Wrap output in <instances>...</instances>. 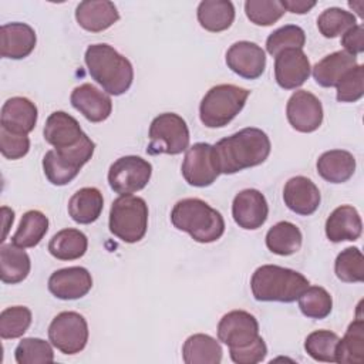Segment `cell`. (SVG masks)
Segmentation results:
<instances>
[{
  "instance_id": "11",
  "label": "cell",
  "mask_w": 364,
  "mask_h": 364,
  "mask_svg": "<svg viewBox=\"0 0 364 364\" xmlns=\"http://www.w3.org/2000/svg\"><path fill=\"white\" fill-rule=\"evenodd\" d=\"M219 173L213 145L198 142L186 149L182 162V175L189 185L198 188L209 186L216 181Z\"/></svg>"
},
{
  "instance_id": "3",
  "label": "cell",
  "mask_w": 364,
  "mask_h": 364,
  "mask_svg": "<svg viewBox=\"0 0 364 364\" xmlns=\"http://www.w3.org/2000/svg\"><path fill=\"white\" fill-rule=\"evenodd\" d=\"M171 222L199 243H212L220 239L225 232V220L220 212L198 198L176 202L171 212Z\"/></svg>"
},
{
  "instance_id": "29",
  "label": "cell",
  "mask_w": 364,
  "mask_h": 364,
  "mask_svg": "<svg viewBox=\"0 0 364 364\" xmlns=\"http://www.w3.org/2000/svg\"><path fill=\"white\" fill-rule=\"evenodd\" d=\"M222 353L219 341L202 333L188 337L182 347V357L186 364H219Z\"/></svg>"
},
{
  "instance_id": "25",
  "label": "cell",
  "mask_w": 364,
  "mask_h": 364,
  "mask_svg": "<svg viewBox=\"0 0 364 364\" xmlns=\"http://www.w3.org/2000/svg\"><path fill=\"white\" fill-rule=\"evenodd\" d=\"M357 65L358 64L355 55L344 50L334 51L326 55L313 67V77L321 87H336L338 81Z\"/></svg>"
},
{
  "instance_id": "8",
  "label": "cell",
  "mask_w": 364,
  "mask_h": 364,
  "mask_svg": "<svg viewBox=\"0 0 364 364\" xmlns=\"http://www.w3.org/2000/svg\"><path fill=\"white\" fill-rule=\"evenodd\" d=\"M188 146L189 129L182 117L175 112H164L152 119L149 125L148 154L178 155L186 151Z\"/></svg>"
},
{
  "instance_id": "17",
  "label": "cell",
  "mask_w": 364,
  "mask_h": 364,
  "mask_svg": "<svg viewBox=\"0 0 364 364\" xmlns=\"http://www.w3.org/2000/svg\"><path fill=\"white\" fill-rule=\"evenodd\" d=\"M91 273L81 266L55 270L48 279V290L61 300L81 299L91 290Z\"/></svg>"
},
{
  "instance_id": "18",
  "label": "cell",
  "mask_w": 364,
  "mask_h": 364,
  "mask_svg": "<svg viewBox=\"0 0 364 364\" xmlns=\"http://www.w3.org/2000/svg\"><path fill=\"white\" fill-rule=\"evenodd\" d=\"M44 139L54 149H67L78 145L87 136L78 121L64 111H55L48 115L44 125Z\"/></svg>"
},
{
  "instance_id": "35",
  "label": "cell",
  "mask_w": 364,
  "mask_h": 364,
  "mask_svg": "<svg viewBox=\"0 0 364 364\" xmlns=\"http://www.w3.org/2000/svg\"><path fill=\"white\" fill-rule=\"evenodd\" d=\"M340 337L330 330H316L306 337L304 350L316 361L336 363V350Z\"/></svg>"
},
{
  "instance_id": "30",
  "label": "cell",
  "mask_w": 364,
  "mask_h": 364,
  "mask_svg": "<svg viewBox=\"0 0 364 364\" xmlns=\"http://www.w3.org/2000/svg\"><path fill=\"white\" fill-rule=\"evenodd\" d=\"M199 24L212 33L228 30L235 20V7L228 0H205L198 6Z\"/></svg>"
},
{
  "instance_id": "36",
  "label": "cell",
  "mask_w": 364,
  "mask_h": 364,
  "mask_svg": "<svg viewBox=\"0 0 364 364\" xmlns=\"http://www.w3.org/2000/svg\"><path fill=\"white\" fill-rule=\"evenodd\" d=\"M299 307L309 318H326L333 309L330 293L320 286H309L299 297Z\"/></svg>"
},
{
  "instance_id": "6",
  "label": "cell",
  "mask_w": 364,
  "mask_h": 364,
  "mask_svg": "<svg viewBox=\"0 0 364 364\" xmlns=\"http://www.w3.org/2000/svg\"><path fill=\"white\" fill-rule=\"evenodd\" d=\"M148 228V205L134 195H121L109 210V230L125 243L139 242Z\"/></svg>"
},
{
  "instance_id": "4",
  "label": "cell",
  "mask_w": 364,
  "mask_h": 364,
  "mask_svg": "<svg viewBox=\"0 0 364 364\" xmlns=\"http://www.w3.org/2000/svg\"><path fill=\"white\" fill-rule=\"evenodd\" d=\"M309 284L301 273L276 264L257 267L250 279V289L257 301L291 303L299 300Z\"/></svg>"
},
{
  "instance_id": "46",
  "label": "cell",
  "mask_w": 364,
  "mask_h": 364,
  "mask_svg": "<svg viewBox=\"0 0 364 364\" xmlns=\"http://www.w3.org/2000/svg\"><path fill=\"white\" fill-rule=\"evenodd\" d=\"M341 46L344 51L357 55L364 51V27L363 24H355L347 30L341 37Z\"/></svg>"
},
{
  "instance_id": "47",
  "label": "cell",
  "mask_w": 364,
  "mask_h": 364,
  "mask_svg": "<svg viewBox=\"0 0 364 364\" xmlns=\"http://www.w3.org/2000/svg\"><path fill=\"white\" fill-rule=\"evenodd\" d=\"M280 4H282V7L286 11H290V13H294V14H304V13L310 11L316 6V1H309V0H282Z\"/></svg>"
},
{
  "instance_id": "48",
  "label": "cell",
  "mask_w": 364,
  "mask_h": 364,
  "mask_svg": "<svg viewBox=\"0 0 364 364\" xmlns=\"http://www.w3.org/2000/svg\"><path fill=\"white\" fill-rule=\"evenodd\" d=\"M1 213H3V219H4V233H3V239H1V242H3L6 239L7 232H9L10 223H13V220H14V212L11 209H9L7 206H3Z\"/></svg>"
},
{
  "instance_id": "45",
  "label": "cell",
  "mask_w": 364,
  "mask_h": 364,
  "mask_svg": "<svg viewBox=\"0 0 364 364\" xmlns=\"http://www.w3.org/2000/svg\"><path fill=\"white\" fill-rule=\"evenodd\" d=\"M229 354L236 364H256L264 360L267 347L264 340L259 336L253 343L240 348H229Z\"/></svg>"
},
{
  "instance_id": "32",
  "label": "cell",
  "mask_w": 364,
  "mask_h": 364,
  "mask_svg": "<svg viewBox=\"0 0 364 364\" xmlns=\"http://www.w3.org/2000/svg\"><path fill=\"white\" fill-rule=\"evenodd\" d=\"M336 363L363 364L364 363V320L358 314L350 323L344 337L338 340L336 350Z\"/></svg>"
},
{
  "instance_id": "2",
  "label": "cell",
  "mask_w": 364,
  "mask_h": 364,
  "mask_svg": "<svg viewBox=\"0 0 364 364\" xmlns=\"http://www.w3.org/2000/svg\"><path fill=\"white\" fill-rule=\"evenodd\" d=\"M84 60L91 78L108 94L121 95L129 90L134 80L132 64L109 44H91Z\"/></svg>"
},
{
  "instance_id": "5",
  "label": "cell",
  "mask_w": 364,
  "mask_h": 364,
  "mask_svg": "<svg viewBox=\"0 0 364 364\" xmlns=\"http://www.w3.org/2000/svg\"><path fill=\"white\" fill-rule=\"evenodd\" d=\"M249 94V90L233 84H219L212 87L199 105L202 124L208 128L228 125L243 109Z\"/></svg>"
},
{
  "instance_id": "41",
  "label": "cell",
  "mask_w": 364,
  "mask_h": 364,
  "mask_svg": "<svg viewBox=\"0 0 364 364\" xmlns=\"http://www.w3.org/2000/svg\"><path fill=\"white\" fill-rule=\"evenodd\" d=\"M306 43V33L296 24H287L274 30L266 40V50L276 57L279 53L289 48H303Z\"/></svg>"
},
{
  "instance_id": "9",
  "label": "cell",
  "mask_w": 364,
  "mask_h": 364,
  "mask_svg": "<svg viewBox=\"0 0 364 364\" xmlns=\"http://www.w3.org/2000/svg\"><path fill=\"white\" fill-rule=\"evenodd\" d=\"M87 320L77 311H61L48 326L51 344L63 354H77L88 341Z\"/></svg>"
},
{
  "instance_id": "44",
  "label": "cell",
  "mask_w": 364,
  "mask_h": 364,
  "mask_svg": "<svg viewBox=\"0 0 364 364\" xmlns=\"http://www.w3.org/2000/svg\"><path fill=\"white\" fill-rule=\"evenodd\" d=\"M30 149V139L27 135L9 132L0 127V151L7 159H20L27 155Z\"/></svg>"
},
{
  "instance_id": "38",
  "label": "cell",
  "mask_w": 364,
  "mask_h": 364,
  "mask_svg": "<svg viewBox=\"0 0 364 364\" xmlns=\"http://www.w3.org/2000/svg\"><path fill=\"white\" fill-rule=\"evenodd\" d=\"M355 24V16L340 7L326 9L317 18V28L326 38L338 37Z\"/></svg>"
},
{
  "instance_id": "42",
  "label": "cell",
  "mask_w": 364,
  "mask_h": 364,
  "mask_svg": "<svg viewBox=\"0 0 364 364\" xmlns=\"http://www.w3.org/2000/svg\"><path fill=\"white\" fill-rule=\"evenodd\" d=\"M245 13L256 26H272L283 17L286 10L279 0H247Z\"/></svg>"
},
{
  "instance_id": "16",
  "label": "cell",
  "mask_w": 364,
  "mask_h": 364,
  "mask_svg": "<svg viewBox=\"0 0 364 364\" xmlns=\"http://www.w3.org/2000/svg\"><path fill=\"white\" fill-rule=\"evenodd\" d=\"M269 206L264 195L257 189L240 191L232 203V216L242 229H259L267 219Z\"/></svg>"
},
{
  "instance_id": "20",
  "label": "cell",
  "mask_w": 364,
  "mask_h": 364,
  "mask_svg": "<svg viewBox=\"0 0 364 364\" xmlns=\"http://www.w3.org/2000/svg\"><path fill=\"white\" fill-rule=\"evenodd\" d=\"M70 101L71 105L91 122L105 121L112 111V101L109 95L88 82L75 87L71 92Z\"/></svg>"
},
{
  "instance_id": "27",
  "label": "cell",
  "mask_w": 364,
  "mask_h": 364,
  "mask_svg": "<svg viewBox=\"0 0 364 364\" xmlns=\"http://www.w3.org/2000/svg\"><path fill=\"white\" fill-rule=\"evenodd\" d=\"M104 208L102 193L97 188H81L68 200V215L80 225L95 222Z\"/></svg>"
},
{
  "instance_id": "33",
  "label": "cell",
  "mask_w": 364,
  "mask_h": 364,
  "mask_svg": "<svg viewBox=\"0 0 364 364\" xmlns=\"http://www.w3.org/2000/svg\"><path fill=\"white\" fill-rule=\"evenodd\" d=\"M303 236L300 229L287 220H282L272 226L266 233L267 249L279 256H290L300 250Z\"/></svg>"
},
{
  "instance_id": "13",
  "label": "cell",
  "mask_w": 364,
  "mask_h": 364,
  "mask_svg": "<svg viewBox=\"0 0 364 364\" xmlns=\"http://www.w3.org/2000/svg\"><path fill=\"white\" fill-rule=\"evenodd\" d=\"M286 114L290 125L299 132H313L323 122L320 100L306 90H299L291 94L287 101Z\"/></svg>"
},
{
  "instance_id": "15",
  "label": "cell",
  "mask_w": 364,
  "mask_h": 364,
  "mask_svg": "<svg viewBox=\"0 0 364 364\" xmlns=\"http://www.w3.org/2000/svg\"><path fill=\"white\" fill-rule=\"evenodd\" d=\"M311 73L310 61L300 48H289L274 57V78L279 87L296 90L306 82Z\"/></svg>"
},
{
  "instance_id": "7",
  "label": "cell",
  "mask_w": 364,
  "mask_h": 364,
  "mask_svg": "<svg viewBox=\"0 0 364 364\" xmlns=\"http://www.w3.org/2000/svg\"><path fill=\"white\" fill-rule=\"evenodd\" d=\"M95 144L85 136L82 142L67 149H50L43 158L44 175L55 186H63L71 182L80 169L91 159Z\"/></svg>"
},
{
  "instance_id": "40",
  "label": "cell",
  "mask_w": 364,
  "mask_h": 364,
  "mask_svg": "<svg viewBox=\"0 0 364 364\" xmlns=\"http://www.w3.org/2000/svg\"><path fill=\"white\" fill-rule=\"evenodd\" d=\"M14 358L17 364H47L54 361V351L48 341L28 337L17 344Z\"/></svg>"
},
{
  "instance_id": "43",
  "label": "cell",
  "mask_w": 364,
  "mask_h": 364,
  "mask_svg": "<svg viewBox=\"0 0 364 364\" xmlns=\"http://www.w3.org/2000/svg\"><path fill=\"white\" fill-rule=\"evenodd\" d=\"M338 102H355L364 94V67L357 65L336 85Z\"/></svg>"
},
{
  "instance_id": "26",
  "label": "cell",
  "mask_w": 364,
  "mask_h": 364,
  "mask_svg": "<svg viewBox=\"0 0 364 364\" xmlns=\"http://www.w3.org/2000/svg\"><path fill=\"white\" fill-rule=\"evenodd\" d=\"M318 175L330 183L347 182L355 171V158L344 149H331L317 159Z\"/></svg>"
},
{
  "instance_id": "23",
  "label": "cell",
  "mask_w": 364,
  "mask_h": 364,
  "mask_svg": "<svg viewBox=\"0 0 364 364\" xmlns=\"http://www.w3.org/2000/svg\"><path fill=\"white\" fill-rule=\"evenodd\" d=\"M119 18V13L112 1L85 0L75 9L77 23L87 31L100 33L109 28Z\"/></svg>"
},
{
  "instance_id": "31",
  "label": "cell",
  "mask_w": 364,
  "mask_h": 364,
  "mask_svg": "<svg viewBox=\"0 0 364 364\" xmlns=\"http://www.w3.org/2000/svg\"><path fill=\"white\" fill-rule=\"evenodd\" d=\"M87 247H88L87 236L81 230L73 229V228H67L57 232L48 243L50 255L58 260L80 259L85 255Z\"/></svg>"
},
{
  "instance_id": "24",
  "label": "cell",
  "mask_w": 364,
  "mask_h": 364,
  "mask_svg": "<svg viewBox=\"0 0 364 364\" xmlns=\"http://www.w3.org/2000/svg\"><path fill=\"white\" fill-rule=\"evenodd\" d=\"M363 222L355 208L341 205L336 208L326 220V236L330 242H354L361 236Z\"/></svg>"
},
{
  "instance_id": "22",
  "label": "cell",
  "mask_w": 364,
  "mask_h": 364,
  "mask_svg": "<svg viewBox=\"0 0 364 364\" xmlns=\"http://www.w3.org/2000/svg\"><path fill=\"white\" fill-rule=\"evenodd\" d=\"M37 122V107L26 97L9 98L1 107L0 125L9 132L27 135Z\"/></svg>"
},
{
  "instance_id": "37",
  "label": "cell",
  "mask_w": 364,
  "mask_h": 364,
  "mask_svg": "<svg viewBox=\"0 0 364 364\" xmlns=\"http://www.w3.org/2000/svg\"><path fill=\"white\" fill-rule=\"evenodd\" d=\"M336 276L344 283L364 280V256L358 247H347L338 253L334 262Z\"/></svg>"
},
{
  "instance_id": "14",
  "label": "cell",
  "mask_w": 364,
  "mask_h": 364,
  "mask_svg": "<svg viewBox=\"0 0 364 364\" xmlns=\"http://www.w3.org/2000/svg\"><path fill=\"white\" fill-rule=\"evenodd\" d=\"M228 67L242 78L256 80L266 68V54L252 41H237L226 51Z\"/></svg>"
},
{
  "instance_id": "28",
  "label": "cell",
  "mask_w": 364,
  "mask_h": 364,
  "mask_svg": "<svg viewBox=\"0 0 364 364\" xmlns=\"http://www.w3.org/2000/svg\"><path fill=\"white\" fill-rule=\"evenodd\" d=\"M31 269L30 257L23 247L13 243L0 246V277L3 283L17 284L23 282Z\"/></svg>"
},
{
  "instance_id": "34",
  "label": "cell",
  "mask_w": 364,
  "mask_h": 364,
  "mask_svg": "<svg viewBox=\"0 0 364 364\" xmlns=\"http://www.w3.org/2000/svg\"><path fill=\"white\" fill-rule=\"evenodd\" d=\"M48 230V219L40 210H28L21 216L20 225L11 237V243L27 249L37 246Z\"/></svg>"
},
{
  "instance_id": "12",
  "label": "cell",
  "mask_w": 364,
  "mask_h": 364,
  "mask_svg": "<svg viewBox=\"0 0 364 364\" xmlns=\"http://www.w3.org/2000/svg\"><path fill=\"white\" fill-rule=\"evenodd\" d=\"M259 337V323L256 317L245 310L226 313L218 324V338L229 348L249 346Z\"/></svg>"
},
{
  "instance_id": "21",
  "label": "cell",
  "mask_w": 364,
  "mask_h": 364,
  "mask_svg": "<svg viewBox=\"0 0 364 364\" xmlns=\"http://www.w3.org/2000/svg\"><path fill=\"white\" fill-rule=\"evenodd\" d=\"M36 43V31L26 23H9L0 27V54L3 58H26L34 50Z\"/></svg>"
},
{
  "instance_id": "1",
  "label": "cell",
  "mask_w": 364,
  "mask_h": 364,
  "mask_svg": "<svg viewBox=\"0 0 364 364\" xmlns=\"http://www.w3.org/2000/svg\"><path fill=\"white\" fill-rule=\"evenodd\" d=\"M270 148L269 136L259 128H243L213 145L219 171L226 175L263 164Z\"/></svg>"
},
{
  "instance_id": "39",
  "label": "cell",
  "mask_w": 364,
  "mask_h": 364,
  "mask_svg": "<svg viewBox=\"0 0 364 364\" xmlns=\"http://www.w3.org/2000/svg\"><path fill=\"white\" fill-rule=\"evenodd\" d=\"M33 314L26 306H11L0 313V337L4 340L21 337L30 327Z\"/></svg>"
},
{
  "instance_id": "19",
  "label": "cell",
  "mask_w": 364,
  "mask_h": 364,
  "mask_svg": "<svg viewBox=\"0 0 364 364\" xmlns=\"http://www.w3.org/2000/svg\"><path fill=\"white\" fill-rule=\"evenodd\" d=\"M283 200L291 212L309 216L317 210L321 196L311 179L306 176H293L284 185Z\"/></svg>"
},
{
  "instance_id": "10",
  "label": "cell",
  "mask_w": 364,
  "mask_h": 364,
  "mask_svg": "<svg viewBox=\"0 0 364 364\" xmlns=\"http://www.w3.org/2000/svg\"><path fill=\"white\" fill-rule=\"evenodd\" d=\"M152 175V165L136 155L118 158L108 171V183L119 195H131L146 186Z\"/></svg>"
}]
</instances>
